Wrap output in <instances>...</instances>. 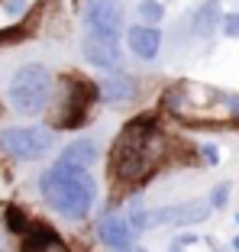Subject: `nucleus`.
Segmentation results:
<instances>
[{
    "instance_id": "f257e3e1",
    "label": "nucleus",
    "mask_w": 239,
    "mask_h": 252,
    "mask_svg": "<svg viewBox=\"0 0 239 252\" xmlns=\"http://www.w3.org/2000/svg\"><path fill=\"white\" fill-rule=\"evenodd\" d=\"M162 133L155 129V123H149V120H136V123H129L123 133H120L117 146H113V171H117L120 181H142L149 178L152 171H155V165L162 162Z\"/></svg>"
},
{
    "instance_id": "f03ea898",
    "label": "nucleus",
    "mask_w": 239,
    "mask_h": 252,
    "mask_svg": "<svg viewBox=\"0 0 239 252\" xmlns=\"http://www.w3.org/2000/svg\"><path fill=\"white\" fill-rule=\"evenodd\" d=\"M39 188H42V197L49 200V207H55L68 220H84L97 200V185L88 175V168H75L59 158L42 175Z\"/></svg>"
},
{
    "instance_id": "7ed1b4c3",
    "label": "nucleus",
    "mask_w": 239,
    "mask_h": 252,
    "mask_svg": "<svg viewBox=\"0 0 239 252\" xmlns=\"http://www.w3.org/2000/svg\"><path fill=\"white\" fill-rule=\"evenodd\" d=\"M97 100V88L81 74H65L55 88V107H52V126L55 129H75L88 123L90 104Z\"/></svg>"
},
{
    "instance_id": "20e7f679",
    "label": "nucleus",
    "mask_w": 239,
    "mask_h": 252,
    "mask_svg": "<svg viewBox=\"0 0 239 252\" xmlns=\"http://www.w3.org/2000/svg\"><path fill=\"white\" fill-rule=\"evenodd\" d=\"M52 71L42 65H23L10 81V104L26 117H36L52 100Z\"/></svg>"
},
{
    "instance_id": "39448f33",
    "label": "nucleus",
    "mask_w": 239,
    "mask_h": 252,
    "mask_svg": "<svg viewBox=\"0 0 239 252\" xmlns=\"http://www.w3.org/2000/svg\"><path fill=\"white\" fill-rule=\"evenodd\" d=\"M0 142L20 162H39L42 156H49L55 139L52 129H42V126H10V129H3Z\"/></svg>"
},
{
    "instance_id": "423d86ee",
    "label": "nucleus",
    "mask_w": 239,
    "mask_h": 252,
    "mask_svg": "<svg viewBox=\"0 0 239 252\" xmlns=\"http://www.w3.org/2000/svg\"><path fill=\"white\" fill-rule=\"evenodd\" d=\"M81 16H84V32L120 39V30H123V3L120 0H88Z\"/></svg>"
},
{
    "instance_id": "0eeeda50",
    "label": "nucleus",
    "mask_w": 239,
    "mask_h": 252,
    "mask_svg": "<svg viewBox=\"0 0 239 252\" xmlns=\"http://www.w3.org/2000/svg\"><path fill=\"white\" fill-rule=\"evenodd\" d=\"M210 200H187V204H175V207H162L149 214V226H191V223H204L210 217Z\"/></svg>"
},
{
    "instance_id": "6e6552de",
    "label": "nucleus",
    "mask_w": 239,
    "mask_h": 252,
    "mask_svg": "<svg viewBox=\"0 0 239 252\" xmlns=\"http://www.w3.org/2000/svg\"><path fill=\"white\" fill-rule=\"evenodd\" d=\"M81 55L84 62H90L94 68H120L123 62V49H120V39L110 36H94V32H84L81 39Z\"/></svg>"
},
{
    "instance_id": "1a4fd4ad",
    "label": "nucleus",
    "mask_w": 239,
    "mask_h": 252,
    "mask_svg": "<svg viewBox=\"0 0 239 252\" xmlns=\"http://www.w3.org/2000/svg\"><path fill=\"white\" fill-rule=\"evenodd\" d=\"M97 233H100V239H104V246L113 249V252H129V246H133V230H129V223L123 220V217H117V214L100 217Z\"/></svg>"
},
{
    "instance_id": "9d476101",
    "label": "nucleus",
    "mask_w": 239,
    "mask_h": 252,
    "mask_svg": "<svg viewBox=\"0 0 239 252\" xmlns=\"http://www.w3.org/2000/svg\"><path fill=\"white\" fill-rule=\"evenodd\" d=\"M133 94H136L133 78L126 71H120V68H107L104 81L97 88V97H104L107 104H126V100H133Z\"/></svg>"
},
{
    "instance_id": "9b49d317",
    "label": "nucleus",
    "mask_w": 239,
    "mask_h": 252,
    "mask_svg": "<svg viewBox=\"0 0 239 252\" xmlns=\"http://www.w3.org/2000/svg\"><path fill=\"white\" fill-rule=\"evenodd\" d=\"M23 236H26L23 239V252H71L65 239L55 230H49V226H36V223H32Z\"/></svg>"
},
{
    "instance_id": "f8f14e48",
    "label": "nucleus",
    "mask_w": 239,
    "mask_h": 252,
    "mask_svg": "<svg viewBox=\"0 0 239 252\" xmlns=\"http://www.w3.org/2000/svg\"><path fill=\"white\" fill-rule=\"evenodd\" d=\"M126 42H129V49H133V55L142 59V62H152L158 55V49H162V36H158V30H152V26H133V30L126 32Z\"/></svg>"
},
{
    "instance_id": "ddd939ff",
    "label": "nucleus",
    "mask_w": 239,
    "mask_h": 252,
    "mask_svg": "<svg viewBox=\"0 0 239 252\" xmlns=\"http://www.w3.org/2000/svg\"><path fill=\"white\" fill-rule=\"evenodd\" d=\"M97 156H100V149H97L94 139H78V142H71V146H65L59 162L75 165V168H90V165L97 162Z\"/></svg>"
},
{
    "instance_id": "4468645a",
    "label": "nucleus",
    "mask_w": 239,
    "mask_h": 252,
    "mask_svg": "<svg viewBox=\"0 0 239 252\" xmlns=\"http://www.w3.org/2000/svg\"><path fill=\"white\" fill-rule=\"evenodd\" d=\"M220 3L223 0H207L201 10H197V16H194V32L197 36H210V32L217 30V23H220Z\"/></svg>"
},
{
    "instance_id": "2eb2a0df",
    "label": "nucleus",
    "mask_w": 239,
    "mask_h": 252,
    "mask_svg": "<svg viewBox=\"0 0 239 252\" xmlns=\"http://www.w3.org/2000/svg\"><path fill=\"white\" fill-rule=\"evenodd\" d=\"M126 223H129V230H133V236H136V233H142V230H149V210L142 207L139 197H133V204H129Z\"/></svg>"
},
{
    "instance_id": "dca6fc26",
    "label": "nucleus",
    "mask_w": 239,
    "mask_h": 252,
    "mask_svg": "<svg viewBox=\"0 0 239 252\" xmlns=\"http://www.w3.org/2000/svg\"><path fill=\"white\" fill-rule=\"evenodd\" d=\"M3 223H7V230H10V233H20V236L32 226L30 217L23 214V210L16 207V204H7V207H3Z\"/></svg>"
},
{
    "instance_id": "f3484780",
    "label": "nucleus",
    "mask_w": 239,
    "mask_h": 252,
    "mask_svg": "<svg viewBox=\"0 0 239 252\" xmlns=\"http://www.w3.org/2000/svg\"><path fill=\"white\" fill-rule=\"evenodd\" d=\"M139 16H142L146 23H162L165 7L158 3V0H142V3H139Z\"/></svg>"
},
{
    "instance_id": "a211bd4d",
    "label": "nucleus",
    "mask_w": 239,
    "mask_h": 252,
    "mask_svg": "<svg viewBox=\"0 0 239 252\" xmlns=\"http://www.w3.org/2000/svg\"><path fill=\"white\" fill-rule=\"evenodd\" d=\"M220 26H223L226 36H239V10H230V13L220 16Z\"/></svg>"
},
{
    "instance_id": "6ab92c4d",
    "label": "nucleus",
    "mask_w": 239,
    "mask_h": 252,
    "mask_svg": "<svg viewBox=\"0 0 239 252\" xmlns=\"http://www.w3.org/2000/svg\"><path fill=\"white\" fill-rule=\"evenodd\" d=\"M226 200H230V185H217L213 188V197H210V207L213 210H220V207H226Z\"/></svg>"
},
{
    "instance_id": "aec40b11",
    "label": "nucleus",
    "mask_w": 239,
    "mask_h": 252,
    "mask_svg": "<svg viewBox=\"0 0 239 252\" xmlns=\"http://www.w3.org/2000/svg\"><path fill=\"white\" fill-rule=\"evenodd\" d=\"M204 158H207L210 165H217V162H220V156H217V149H213V146H204Z\"/></svg>"
},
{
    "instance_id": "412c9836",
    "label": "nucleus",
    "mask_w": 239,
    "mask_h": 252,
    "mask_svg": "<svg viewBox=\"0 0 239 252\" xmlns=\"http://www.w3.org/2000/svg\"><path fill=\"white\" fill-rule=\"evenodd\" d=\"M230 100V107H233V113H236V120H239V97H226Z\"/></svg>"
},
{
    "instance_id": "4be33fe9",
    "label": "nucleus",
    "mask_w": 239,
    "mask_h": 252,
    "mask_svg": "<svg viewBox=\"0 0 239 252\" xmlns=\"http://www.w3.org/2000/svg\"><path fill=\"white\" fill-rule=\"evenodd\" d=\"M233 249H236V252H239V236H236V243H233Z\"/></svg>"
},
{
    "instance_id": "5701e85b",
    "label": "nucleus",
    "mask_w": 239,
    "mask_h": 252,
    "mask_svg": "<svg viewBox=\"0 0 239 252\" xmlns=\"http://www.w3.org/2000/svg\"><path fill=\"white\" fill-rule=\"evenodd\" d=\"M236 223H239V214H236Z\"/></svg>"
}]
</instances>
